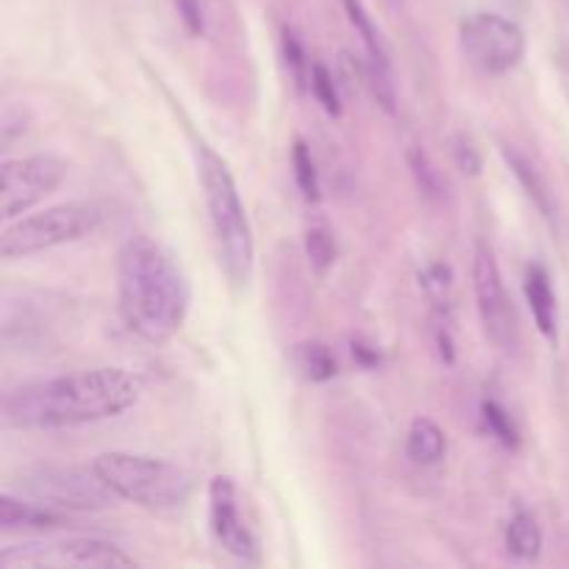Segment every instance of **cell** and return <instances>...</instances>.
<instances>
[{"label": "cell", "mask_w": 569, "mask_h": 569, "mask_svg": "<svg viewBox=\"0 0 569 569\" xmlns=\"http://www.w3.org/2000/svg\"><path fill=\"white\" fill-rule=\"evenodd\" d=\"M345 14H348L350 26L359 33L361 44H365V81L370 87L372 98L378 100L387 114H395V106H398V94H395V81H392V61H389L387 42H383L381 31L372 22L370 11L365 9L361 0H342Z\"/></svg>", "instance_id": "11"}, {"label": "cell", "mask_w": 569, "mask_h": 569, "mask_svg": "<svg viewBox=\"0 0 569 569\" xmlns=\"http://www.w3.org/2000/svg\"><path fill=\"white\" fill-rule=\"evenodd\" d=\"M292 359H295V367L300 370V376L309 378V381L315 383L331 381V378L339 372L337 356H333V350L322 342L295 345Z\"/></svg>", "instance_id": "18"}, {"label": "cell", "mask_w": 569, "mask_h": 569, "mask_svg": "<svg viewBox=\"0 0 569 569\" xmlns=\"http://www.w3.org/2000/svg\"><path fill=\"white\" fill-rule=\"evenodd\" d=\"M406 161H409L417 189H420L428 200H437L439 194H442V176H439V170L433 167L431 156H428L420 144H409Z\"/></svg>", "instance_id": "22"}, {"label": "cell", "mask_w": 569, "mask_h": 569, "mask_svg": "<svg viewBox=\"0 0 569 569\" xmlns=\"http://www.w3.org/2000/svg\"><path fill=\"white\" fill-rule=\"evenodd\" d=\"M137 559L117 542L98 537H67L56 542L11 545L0 553V567H133Z\"/></svg>", "instance_id": "8"}, {"label": "cell", "mask_w": 569, "mask_h": 569, "mask_svg": "<svg viewBox=\"0 0 569 569\" xmlns=\"http://www.w3.org/2000/svg\"><path fill=\"white\" fill-rule=\"evenodd\" d=\"M350 350H353V359L359 361L361 367H378V365H381V353H378L372 345L361 342V339H356V342L350 345Z\"/></svg>", "instance_id": "28"}, {"label": "cell", "mask_w": 569, "mask_h": 569, "mask_svg": "<svg viewBox=\"0 0 569 569\" xmlns=\"http://www.w3.org/2000/svg\"><path fill=\"white\" fill-rule=\"evenodd\" d=\"M500 156H503L506 167H509L511 176H515L517 183L522 187V192L528 194V200L539 209V214H542L550 226H556V220H559V206H556L550 183L545 181L539 167L533 164L520 148H515V144H500Z\"/></svg>", "instance_id": "15"}, {"label": "cell", "mask_w": 569, "mask_h": 569, "mask_svg": "<svg viewBox=\"0 0 569 569\" xmlns=\"http://www.w3.org/2000/svg\"><path fill=\"white\" fill-rule=\"evenodd\" d=\"M209 526L217 542L242 561H259V542L244 526L237 503V487L231 478L217 476L209 483Z\"/></svg>", "instance_id": "12"}, {"label": "cell", "mask_w": 569, "mask_h": 569, "mask_svg": "<svg viewBox=\"0 0 569 569\" xmlns=\"http://www.w3.org/2000/svg\"><path fill=\"white\" fill-rule=\"evenodd\" d=\"M459 42L467 61L483 76H509L526 59V31L520 22L492 11H476L459 26Z\"/></svg>", "instance_id": "7"}, {"label": "cell", "mask_w": 569, "mask_h": 569, "mask_svg": "<svg viewBox=\"0 0 569 569\" xmlns=\"http://www.w3.org/2000/svg\"><path fill=\"white\" fill-rule=\"evenodd\" d=\"M472 292H476L478 317L489 342L500 350H515L520 342V322H517L515 300L506 289L495 250L487 242L476 244L472 256Z\"/></svg>", "instance_id": "9"}, {"label": "cell", "mask_w": 569, "mask_h": 569, "mask_svg": "<svg viewBox=\"0 0 569 569\" xmlns=\"http://www.w3.org/2000/svg\"><path fill=\"white\" fill-rule=\"evenodd\" d=\"M67 178V161L53 153L6 159L0 167V211L3 220H20Z\"/></svg>", "instance_id": "10"}, {"label": "cell", "mask_w": 569, "mask_h": 569, "mask_svg": "<svg viewBox=\"0 0 569 569\" xmlns=\"http://www.w3.org/2000/svg\"><path fill=\"white\" fill-rule=\"evenodd\" d=\"M192 287L176 256L148 233L126 239L117 256V311L133 337L164 345L183 328Z\"/></svg>", "instance_id": "2"}, {"label": "cell", "mask_w": 569, "mask_h": 569, "mask_svg": "<svg viewBox=\"0 0 569 569\" xmlns=\"http://www.w3.org/2000/svg\"><path fill=\"white\" fill-rule=\"evenodd\" d=\"M26 128H28V111L26 109H20V106H11V109L3 111V126H0V131H3V144L14 142V137L26 133Z\"/></svg>", "instance_id": "27"}, {"label": "cell", "mask_w": 569, "mask_h": 569, "mask_svg": "<svg viewBox=\"0 0 569 569\" xmlns=\"http://www.w3.org/2000/svg\"><path fill=\"white\" fill-rule=\"evenodd\" d=\"M142 392L137 372L92 367L11 389L3 398V422L17 431H67L126 415Z\"/></svg>", "instance_id": "1"}, {"label": "cell", "mask_w": 569, "mask_h": 569, "mask_svg": "<svg viewBox=\"0 0 569 569\" xmlns=\"http://www.w3.org/2000/svg\"><path fill=\"white\" fill-rule=\"evenodd\" d=\"M178 14H181L183 28H187L192 37H203L206 31V14H203V3L200 0H176Z\"/></svg>", "instance_id": "26"}, {"label": "cell", "mask_w": 569, "mask_h": 569, "mask_svg": "<svg viewBox=\"0 0 569 569\" xmlns=\"http://www.w3.org/2000/svg\"><path fill=\"white\" fill-rule=\"evenodd\" d=\"M281 44H283V59H287V67L289 72H292L295 83H298V89H306L311 83V67L315 64H311L309 53H306L303 39H300L292 28H283Z\"/></svg>", "instance_id": "23"}, {"label": "cell", "mask_w": 569, "mask_h": 569, "mask_svg": "<svg viewBox=\"0 0 569 569\" xmlns=\"http://www.w3.org/2000/svg\"><path fill=\"white\" fill-rule=\"evenodd\" d=\"M70 526L64 511L50 509L39 500L26 498V495H0V528L3 531H59Z\"/></svg>", "instance_id": "13"}, {"label": "cell", "mask_w": 569, "mask_h": 569, "mask_svg": "<svg viewBox=\"0 0 569 569\" xmlns=\"http://www.w3.org/2000/svg\"><path fill=\"white\" fill-rule=\"evenodd\" d=\"M106 220V211L89 200H67V203L48 206L37 214L11 220L0 239V256L6 261L28 259L61 244L78 242L98 231Z\"/></svg>", "instance_id": "5"}, {"label": "cell", "mask_w": 569, "mask_h": 569, "mask_svg": "<svg viewBox=\"0 0 569 569\" xmlns=\"http://www.w3.org/2000/svg\"><path fill=\"white\" fill-rule=\"evenodd\" d=\"M453 159L465 176H472V178L481 176V170H483L481 153H478L476 144H472L467 137H461V133L453 139Z\"/></svg>", "instance_id": "25"}, {"label": "cell", "mask_w": 569, "mask_h": 569, "mask_svg": "<svg viewBox=\"0 0 569 569\" xmlns=\"http://www.w3.org/2000/svg\"><path fill=\"white\" fill-rule=\"evenodd\" d=\"M20 495L59 511H103L117 503V495L94 467L33 465L17 478Z\"/></svg>", "instance_id": "6"}, {"label": "cell", "mask_w": 569, "mask_h": 569, "mask_svg": "<svg viewBox=\"0 0 569 569\" xmlns=\"http://www.w3.org/2000/svg\"><path fill=\"white\" fill-rule=\"evenodd\" d=\"M481 420H483V426H487V431L492 433V437L498 439L503 448H509V450L520 448V431H517V422L511 420V415L498 403V400H492V398L483 400Z\"/></svg>", "instance_id": "21"}, {"label": "cell", "mask_w": 569, "mask_h": 569, "mask_svg": "<svg viewBox=\"0 0 569 569\" xmlns=\"http://www.w3.org/2000/svg\"><path fill=\"white\" fill-rule=\"evenodd\" d=\"M503 539H506V550H509L517 561H537L539 556H542L545 537L537 517H533L531 511L526 509L515 511L511 520L506 522Z\"/></svg>", "instance_id": "17"}, {"label": "cell", "mask_w": 569, "mask_h": 569, "mask_svg": "<svg viewBox=\"0 0 569 569\" xmlns=\"http://www.w3.org/2000/svg\"><path fill=\"white\" fill-rule=\"evenodd\" d=\"M309 89L315 92L317 103H320L328 114L331 117L342 114V98H339L337 78H333V72L328 70L326 64H320V61H315V67H311Z\"/></svg>", "instance_id": "24"}, {"label": "cell", "mask_w": 569, "mask_h": 569, "mask_svg": "<svg viewBox=\"0 0 569 569\" xmlns=\"http://www.w3.org/2000/svg\"><path fill=\"white\" fill-rule=\"evenodd\" d=\"M92 467L117 498L150 511L181 509L194 492L192 472L156 456L111 450V453H100Z\"/></svg>", "instance_id": "4"}, {"label": "cell", "mask_w": 569, "mask_h": 569, "mask_svg": "<svg viewBox=\"0 0 569 569\" xmlns=\"http://www.w3.org/2000/svg\"><path fill=\"white\" fill-rule=\"evenodd\" d=\"M306 256H309V264L317 276H326L328 270L337 261V239H333L331 228L317 222V226H309L306 231Z\"/></svg>", "instance_id": "20"}, {"label": "cell", "mask_w": 569, "mask_h": 569, "mask_svg": "<svg viewBox=\"0 0 569 569\" xmlns=\"http://www.w3.org/2000/svg\"><path fill=\"white\" fill-rule=\"evenodd\" d=\"M406 453L420 467L439 465L448 453V437H445L442 426L433 422L431 417H415L409 433H406Z\"/></svg>", "instance_id": "16"}, {"label": "cell", "mask_w": 569, "mask_h": 569, "mask_svg": "<svg viewBox=\"0 0 569 569\" xmlns=\"http://www.w3.org/2000/svg\"><path fill=\"white\" fill-rule=\"evenodd\" d=\"M292 172L300 194H303L309 203H317V200H320V172H317L315 153H311V148L303 139H295L292 144Z\"/></svg>", "instance_id": "19"}, {"label": "cell", "mask_w": 569, "mask_h": 569, "mask_svg": "<svg viewBox=\"0 0 569 569\" xmlns=\"http://www.w3.org/2000/svg\"><path fill=\"white\" fill-rule=\"evenodd\" d=\"M194 156H198V178L220 267L228 281L242 289L253 278L256 264V239L248 220V209H244L242 194H239V187L226 161L203 142L194 148Z\"/></svg>", "instance_id": "3"}, {"label": "cell", "mask_w": 569, "mask_h": 569, "mask_svg": "<svg viewBox=\"0 0 569 569\" xmlns=\"http://www.w3.org/2000/svg\"><path fill=\"white\" fill-rule=\"evenodd\" d=\"M526 289L528 309H531L533 322H537V331L542 333L548 342H559V300H556L553 281H550V272L545 270L539 261L526 267Z\"/></svg>", "instance_id": "14"}]
</instances>
